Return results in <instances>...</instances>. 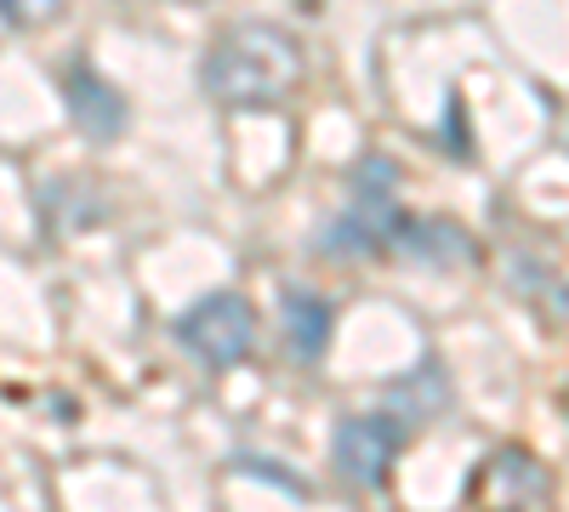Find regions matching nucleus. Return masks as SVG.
I'll return each instance as SVG.
<instances>
[{
    "label": "nucleus",
    "instance_id": "nucleus-2",
    "mask_svg": "<svg viewBox=\"0 0 569 512\" xmlns=\"http://www.w3.org/2000/svg\"><path fill=\"white\" fill-rule=\"evenodd\" d=\"M177 342L211 370H240L257 353V308L240 291H211L177 319Z\"/></svg>",
    "mask_w": 569,
    "mask_h": 512
},
{
    "label": "nucleus",
    "instance_id": "nucleus-1",
    "mask_svg": "<svg viewBox=\"0 0 569 512\" xmlns=\"http://www.w3.org/2000/svg\"><path fill=\"white\" fill-rule=\"evenodd\" d=\"M200 80L217 103L228 109H273L297 91L302 80V46L291 29L268 18L233 23L200 63Z\"/></svg>",
    "mask_w": 569,
    "mask_h": 512
},
{
    "label": "nucleus",
    "instance_id": "nucleus-5",
    "mask_svg": "<svg viewBox=\"0 0 569 512\" xmlns=\"http://www.w3.org/2000/svg\"><path fill=\"white\" fill-rule=\"evenodd\" d=\"M279 324H284V353L297 364H319L330 348V331H337V308H330V297H319L308 285H284Z\"/></svg>",
    "mask_w": 569,
    "mask_h": 512
},
{
    "label": "nucleus",
    "instance_id": "nucleus-6",
    "mask_svg": "<svg viewBox=\"0 0 569 512\" xmlns=\"http://www.w3.org/2000/svg\"><path fill=\"white\" fill-rule=\"evenodd\" d=\"M388 251H405L416 262H433V268H450V262H467L472 257V240L461 234L456 222H427V217H399L393 228V245Z\"/></svg>",
    "mask_w": 569,
    "mask_h": 512
},
{
    "label": "nucleus",
    "instance_id": "nucleus-7",
    "mask_svg": "<svg viewBox=\"0 0 569 512\" xmlns=\"http://www.w3.org/2000/svg\"><path fill=\"white\" fill-rule=\"evenodd\" d=\"M63 12V0H0V23L12 29H40Z\"/></svg>",
    "mask_w": 569,
    "mask_h": 512
},
{
    "label": "nucleus",
    "instance_id": "nucleus-4",
    "mask_svg": "<svg viewBox=\"0 0 569 512\" xmlns=\"http://www.w3.org/2000/svg\"><path fill=\"white\" fill-rule=\"evenodd\" d=\"M58 91H63V109H69V120H74V126L91 137V143H114V137H126L131 109H126V98H120V86H114L109 74H98L86 58L63 63Z\"/></svg>",
    "mask_w": 569,
    "mask_h": 512
},
{
    "label": "nucleus",
    "instance_id": "nucleus-3",
    "mask_svg": "<svg viewBox=\"0 0 569 512\" xmlns=\"http://www.w3.org/2000/svg\"><path fill=\"white\" fill-rule=\"evenodd\" d=\"M405 444V422L399 415H342L337 433H330V455H337V473L359 490H382L388 468Z\"/></svg>",
    "mask_w": 569,
    "mask_h": 512
}]
</instances>
